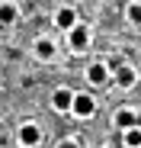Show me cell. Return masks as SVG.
I'll use <instances>...</instances> for the list:
<instances>
[{"label": "cell", "instance_id": "cell-1", "mask_svg": "<svg viewBox=\"0 0 141 148\" xmlns=\"http://www.w3.org/2000/svg\"><path fill=\"white\" fill-rule=\"evenodd\" d=\"M83 81H87L93 90H103V87L112 84V68H109L106 61H90L87 71H83Z\"/></svg>", "mask_w": 141, "mask_h": 148}, {"label": "cell", "instance_id": "cell-2", "mask_svg": "<svg viewBox=\"0 0 141 148\" xmlns=\"http://www.w3.org/2000/svg\"><path fill=\"white\" fill-rule=\"evenodd\" d=\"M96 110H100V103H96L93 93H87V90H77L74 93V106H70V116H74V119H93Z\"/></svg>", "mask_w": 141, "mask_h": 148}, {"label": "cell", "instance_id": "cell-3", "mask_svg": "<svg viewBox=\"0 0 141 148\" xmlns=\"http://www.w3.org/2000/svg\"><path fill=\"white\" fill-rule=\"evenodd\" d=\"M90 42H93V32H90L87 23H80V26H74V29L67 32V48H70V52H77V55H80V52H87Z\"/></svg>", "mask_w": 141, "mask_h": 148}, {"label": "cell", "instance_id": "cell-4", "mask_svg": "<svg viewBox=\"0 0 141 148\" xmlns=\"http://www.w3.org/2000/svg\"><path fill=\"white\" fill-rule=\"evenodd\" d=\"M16 138H19V145H22V148H39V145H42V138H45V132H42L39 122H22V126L16 129Z\"/></svg>", "mask_w": 141, "mask_h": 148}, {"label": "cell", "instance_id": "cell-5", "mask_svg": "<svg viewBox=\"0 0 141 148\" xmlns=\"http://www.w3.org/2000/svg\"><path fill=\"white\" fill-rule=\"evenodd\" d=\"M112 84L119 87V90H132L138 84V68L135 64H119V68H112Z\"/></svg>", "mask_w": 141, "mask_h": 148}, {"label": "cell", "instance_id": "cell-6", "mask_svg": "<svg viewBox=\"0 0 141 148\" xmlns=\"http://www.w3.org/2000/svg\"><path fill=\"white\" fill-rule=\"evenodd\" d=\"M55 26L67 36L74 26H80V19H77V7H70V3H64V7H58L55 10Z\"/></svg>", "mask_w": 141, "mask_h": 148}, {"label": "cell", "instance_id": "cell-7", "mask_svg": "<svg viewBox=\"0 0 141 148\" xmlns=\"http://www.w3.org/2000/svg\"><path fill=\"white\" fill-rule=\"evenodd\" d=\"M32 55H35L39 61H55V55H58V42L48 39V36H39V39L32 42Z\"/></svg>", "mask_w": 141, "mask_h": 148}, {"label": "cell", "instance_id": "cell-8", "mask_svg": "<svg viewBox=\"0 0 141 148\" xmlns=\"http://www.w3.org/2000/svg\"><path fill=\"white\" fill-rule=\"evenodd\" d=\"M74 93L70 87H55L52 90V110L55 113H70V106H74Z\"/></svg>", "mask_w": 141, "mask_h": 148}, {"label": "cell", "instance_id": "cell-9", "mask_svg": "<svg viewBox=\"0 0 141 148\" xmlns=\"http://www.w3.org/2000/svg\"><path fill=\"white\" fill-rule=\"evenodd\" d=\"M112 126L119 129V132H128V129H135L138 126V113L132 110V106H119L112 113Z\"/></svg>", "mask_w": 141, "mask_h": 148}, {"label": "cell", "instance_id": "cell-10", "mask_svg": "<svg viewBox=\"0 0 141 148\" xmlns=\"http://www.w3.org/2000/svg\"><path fill=\"white\" fill-rule=\"evenodd\" d=\"M19 19V7L16 3H0V26H13Z\"/></svg>", "mask_w": 141, "mask_h": 148}, {"label": "cell", "instance_id": "cell-11", "mask_svg": "<svg viewBox=\"0 0 141 148\" xmlns=\"http://www.w3.org/2000/svg\"><path fill=\"white\" fill-rule=\"evenodd\" d=\"M125 19H128V26H141V0L125 3Z\"/></svg>", "mask_w": 141, "mask_h": 148}, {"label": "cell", "instance_id": "cell-12", "mask_svg": "<svg viewBox=\"0 0 141 148\" xmlns=\"http://www.w3.org/2000/svg\"><path fill=\"white\" fill-rule=\"evenodd\" d=\"M122 145H125V148H141V126L122 132Z\"/></svg>", "mask_w": 141, "mask_h": 148}, {"label": "cell", "instance_id": "cell-13", "mask_svg": "<svg viewBox=\"0 0 141 148\" xmlns=\"http://www.w3.org/2000/svg\"><path fill=\"white\" fill-rule=\"evenodd\" d=\"M55 148H80V142L74 138V135H64V138H58V145Z\"/></svg>", "mask_w": 141, "mask_h": 148}]
</instances>
